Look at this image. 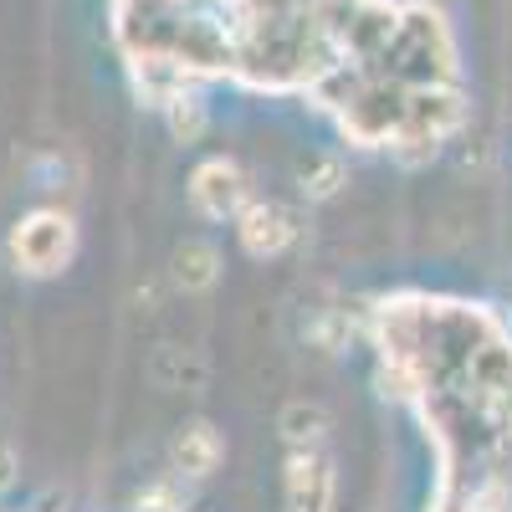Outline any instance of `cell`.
Segmentation results:
<instances>
[{
	"label": "cell",
	"instance_id": "1",
	"mask_svg": "<svg viewBox=\"0 0 512 512\" xmlns=\"http://www.w3.org/2000/svg\"><path fill=\"white\" fill-rule=\"evenodd\" d=\"M77 246V231L62 210H31V216L11 231V256L21 262V272L31 277H52L67 267V256Z\"/></svg>",
	"mask_w": 512,
	"mask_h": 512
},
{
	"label": "cell",
	"instance_id": "2",
	"mask_svg": "<svg viewBox=\"0 0 512 512\" xmlns=\"http://www.w3.org/2000/svg\"><path fill=\"white\" fill-rule=\"evenodd\" d=\"M190 200L205 221H236V210L246 205V175L236 159H205L190 175Z\"/></svg>",
	"mask_w": 512,
	"mask_h": 512
},
{
	"label": "cell",
	"instance_id": "3",
	"mask_svg": "<svg viewBox=\"0 0 512 512\" xmlns=\"http://www.w3.org/2000/svg\"><path fill=\"white\" fill-rule=\"evenodd\" d=\"M236 236H241L246 256L267 262V256H282L297 241V221H292V210H282L277 200H246L236 210Z\"/></svg>",
	"mask_w": 512,
	"mask_h": 512
},
{
	"label": "cell",
	"instance_id": "4",
	"mask_svg": "<svg viewBox=\"0 0 512 512\" xmlns=\"http://www.w3.org/2000/svg\"><path fill=\"white\" fill-rule=\"evenodd\" d=\"M333 461L318 446L292 451L287 461V512H333Z\"/></svg>",
	"mask_w": 512,
	"mask_h": 512
},
{
	"label": "cell",
	"instance_id": "5",
	"mask_svg": "<svg viewBox=\"0 0 512 512\" xmlns=\"http://www.w3.org/2000/svg\"><path fill=\"white\" fill-rule=\"evenodd\" d=\"M216 277H221V256H216L210 241H185V246H175V256H169V282H175L180 292H190V297L210 292Z\"/></svg>",
	"mask_w": 512,
	"mask_h": 512
},
{
	"label": "cell",
	"instance_id": "6",
	"mask_svg": "<svg viewBox=\"0 0 512 512\" xmlns=\"http://www.w3.org/2000/svg\"><path fill=\"white\" fill-rule=\"evenodd\" d=\"M221 456H226V446L216 436V425H205V420L185 425L175 436V472L180 477H210L221 466Z\"/></svg>",
	"mask_w": 512,
	"mask_h": 512
},
{
	"label": "cell",
	"instance_id": "7",
	"mask_svg": "<svg viewBox=\"0 0 512 512\" xmlns=\"http://www.w3.org/2000/svg\"><path fill=\"white\" fill-rule=\"evenodd\" d=\"M277 431H282V441H287L292 451L323 446V436H328V410H323L318 400H292V405L282 410V420H277Z\"/></svg>",
	"mask_w": 512,
	"mask_h": 512
},
{
	"label": "cell",
	"instance_id": "8",
	"mask_svg": "<svg viewBox=\"0 0 512 512\" xmlns=\"http://www.w3.org/2000/svg\"><path fill=\"white\" fill-rule=\"evenodd\" d=\"M164 113H169V134H175L180 144H195L205 134V123H210V113H205V103L195 93H175L164 103Z\"/></svg>",
	"mask_w": 512,
	"mask_h": 512
},
{
	"label": "cell",
	"instance_id": "9",
	"mask_svg": "<svg viewBox=\"0 0 512 512\" xmlns=\"http://www.w3.org/2000/svg\"><path fill=\"white\" fill-rule=\"evenodd\" d=\"M338 185H344V164L328 159V154L313 159V169H303V195H308V200H333Z\"/></svg>",
	"mask_w": 512,
	"mask_h": 512
},
{
	"label": "cell",
	"instance_id": "10",
	"mask_svg": "<svg viewBox=\"0 0 512 512\" xmlns=\"http://www.w3.org/2000/svg\"><path fill=\"white\" fill-rule=\"evenodd\" d=\"M134 507H139V512H185V487H180V477H159V482H149V487L139 492Z\"/></svg>",
	"mask_w": 512,
	"mask_h": 512
},
{
	"label": "cell",
	"instance_id": "11",
	"mask_svg": "<svg viewBox=\"0 0 512 512\" xmlns=\"http://www.w3.org/2000/svg\"><path fill=\"white\" fill-rule=\"evenodd\" d=\"M16 482V451L11 446H0V492H6Z\"/></svg>",
	"mask_w": 512,
	"mask_h": 512
}]
</instances>
